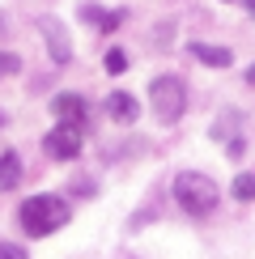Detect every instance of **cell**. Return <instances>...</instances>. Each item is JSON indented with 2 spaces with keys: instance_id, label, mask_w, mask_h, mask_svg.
<instances>
[{
  "instance_id": "obj_10",
  "label": "cell",
  "mask_w": 255,
  "mask_h": 259,
  "mask_svg": "<svg viewBox=\"0 0 255 259\" xmlns=\"http://www.w3.org/2000/svg\"><path fill=\"white\" fill-rule=\"evenodd\" d=\"M17 183H21V157L13 149H5L0 153V191H13Z\"/></svg>"
},
{
  "instance_id": "obj_15",
  "label": "cell",
  "mask_w": 255,
  "mask_h": 259,
  "mask_svg": "<svg viewBox=\"0 0 255 259\" xmlns=\"http://www.w3.org/2000/svg\"><path fill=\"white\" fill-rule=\"evenodd\" d=\"M0 259H30V255H26V246H17V242H0Z\"/></svg>"
},
{
  "instance_id": "obj_11",
  "label": "cell",
  "mask_w": 255,
  "mask_h": 259,
  "mask_svg": "<svg viewBox=\"0 0 255 259\" xmlns=\"http://www.w3.org/2000/svg\"><path fill=\"white\" fill-rule=\"evenodd\" d=\"M81 17L90 21L94 30H115V26L123 21V13H119V9L111 13V9H98V5H81Z\"/></svg>"
},
{
  "instance_id": "obj_14",
  "label": "cell",
  "mask_w": 255,
  "mask_h": 259,
  "mask_svg": "<svg viewBox=\"0 0 255 259\" xmlns=\"http://www.w3.org/2000/svg\"><path fill=\"white\" fill-rule=\"evenodd\" d=\"M17 68H21V60L13 56V51H0V77H13Z\"/></svg>"
},
{
  "instance_id": "obj_13",
  "label": "cell",
  "mask_w": 255,
  "mask_h": 259,
  "mask_svg": "<svg viewBox=\"0 0 255 259\" xmlns=\"http://www.w3.org/2000/svg\"><path fill=\"white\" fill-rule=\"evenodd\" d=\"M102 64H106V72H123V68H128V56H123L119 47H111V51H106V60H102Z\"/></svg>"
},
{
  "instance_id": "obj_16",
  "label": "cell",
  "mask_w": 255,
  "mask_h": 259,
  "mask_svg": "<svg viewBox=\"0 0 255 259\" xmlns=\"http://www.w3.org/2000/svg\"><path fill=\"white\" fill-rule=\"evenodd\" d=\"M247 9H251V13H255V0H247Z\"/></svg>"
},
{
  "instance_id": "obj_7",
  "label": "cell",
  "mask_w": 255,
  "mask_h": 259,
  "mask_svg": "<svg viewBox=\"0 0 255 259\" xmlns=\"http://www.w3.org/2000/svg\"><path fill=\"white\" fill-rule=\"evenodd\" d=\"M106 115H111L115 123H136V115H141V106H136L132 94H123V90H115V94H106Z\"/></svg>"
},
{
  "instance_id": "obj_8",
  "label": "cell",
  "mask_w": 255,
  "mask_h": 259,
  "mask_svg": "<svg viewBox=\"0 0 255 259\" xmlns=\"http://www.w3.org/2000/svg\"><path fill=\"white\" fill-rule=\"evenodd\" d=\"M187 51H191L200 64H208V68H230V64H234V51H230V47H212V42H187Z\"/></svg>"
},
{
  "instance_id": "obj_17",
  "label": "cell",
  "mask_w": 255,
  "mask_h": 259,
  "mask_svg": "<svg viewBox=\"0 0 255 259\" xmlns=\"http://www.w3.org/2000/svg\"><path fill=\"white\" fill-rule=\"evenodd\" d=\"M0 123H5V119H0Z\"/></svg>"
},
{
  "instance_id": "obj_9",
  "label": "cell",
  "mask_w": 255,
  "mask_h": 259,
  "mask_svg": "<svg viewBox=\"0 0 255 259\" xmlns=\"http://www.w3.org/2000/svg\"><path fill=\"white\" fill-rule=\"evenodd\" d=\"M212 140H226V153L242 157V136H238V119L234 115H226L221 123H212Z\"/></svg>"
},
{
  "instance_id": "obj_1",
  "label": "cell",
  "mask_w": 255,
  "mask_h": 259,
  "mask_svg": "<svg viewBox=\"0 0 255 259\" xmlns=\"http://www.w3.org/2000/svg\"><path fill=\"white\" fill-rule=\"evenodd\" d=\"M17 221H21V230H26L30 238H47L60 225H68V204L60 196H30L17 208Z\"/></svg>"
},
{
  "instance_id": "obj_4",
  "label": "cell",
  "mask_w": 255,
  "mask_h": 259,
  "mask_svg": "<svg viewBox=\"0 0 255 259\" xmlns=\"http://www.w3.org/2000/svg\"><path fill=\"white\" fill-rule=\"evenodd\" d=\"M42 149H47V157H56V161H72L81 153V127L77 123H56L47 136H42Z\"/></svg>"
},
{
  "instance_id": "obj_12",
  "label": "cell",
  "mask_w": 255,
  "mask_h": 259,
  "mask_svg": "<svg viewBox=\"0 0 255 259\" xmlns=\"http://www.w3.org/2000/svg\"><path fill=\"white\" fill-rule=\"evenodd\" d=\"M234 200H255V175H238L234 179Z\"/></svg>"
},
{
  "instance_id": "obj_6",
  "label": "cell",
  "mask_w": 255,
  "mask_h": 259,
  "mask_svg": "<svg viewBox=\"0 0 255 259\" xmlns=\"http://www.w3.org/2000/svg\"><path fill=\"white\" fill-rule=\"evenodd\" d=\"M51 111H56L60 123L85 127V98H81V94H56V98H51Z\"/></svg>"
},
{
  "instance_id": "obj_2",
  "label": "cell",
  "mask_w": 255,
  "mask_h": 259,
  "mask_svg": "<svg viewBox=\"0 0 255 259\" xmlns=\"http://www.w3.org/2000/svg\"><path fill=\"white\" fill-rule=\"evenodd\" d=\"M175 200L191 217H208L217 208V183L208 175H200V170H179L175 175Z\"/></svg>"
},
{
  "instance_id": "obj_3",
  "label": "cell",
  "mask_w": 255,
  "mask_h": 259,
  "mask_svg": "<svg viewBox=\"0 0 255 259\" xmlns=\"http://www.w3.org/2000/svg\"><path fill=\"white\" fill-rule=\"evenodd\" d=\"M149 102H153V111H157V119H162V123H175L179 115H183V106H187V90H183V81H179V77L162 72V77L149 81Z\"/></svg>"
},
{
  "instance_id": "obj_5",
  "label": "cell",
  "mask_w": 255,
  "mask_h": 259,
  "mask_svg": "<svg viewBox=\"0 0 255 259\" xmlns=\"http://www.w3.org/2000/svg\"><path fill=\"white\" fill-rule=\"evenodd\" d=\"M38 34L47 38L51 60H56V64H68L72 60V42H68V30H64L60 17H38Z\"/></svg>"
}]
</instances>
